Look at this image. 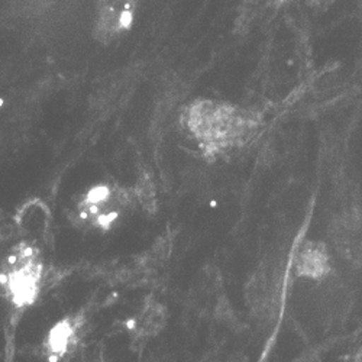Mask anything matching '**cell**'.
I'll list each match as a JSON object with an SVG mask.
<instances>
[{
    "label": "cell",
    "instance_id": "cell-1",
    "mask_svg": "<svg viewBox=\"0 0 362 362\" xmlns=\"http://www.w3.org/2000/svg\"><path fill=\"white\" fill-rule=\"evenodd\" d=\"M180 125L206 157L219 158L247 146L261 131V117L239 105L196 99L180 112Z\"/></svg>",
    "mask_w": 362,
    "mask_h": 362
},
{
    "label": "cell",
    "instance_id": "cell-2",
    "mask_svg": "<svg viewBox=\"0 0 362 362\" xmlns=\"http://www.w3.org/2000/svg\"><path fill=\"white\" fill-rule=\"evenodd\" d=\"M134 187L102 181L80 193L69 209L70 222L80 230L106 233L138 207Z\"/></svg>",
    "mask_w": 362,
    "mask_h": 362
},
{
    "label": "cell",
    "instance_id": "cell-3",
    "mask_svg": "<svg viewBox=\"0 0 362 362\" xmlns=\"http://www.w3.org/2000/svg\"><path fill=\"white\" fill-rule=\"evenodd\" d=\"M45 281V264L41 247L19 240L5 255L0 286L8 303L18 312L31 308L41 296Z\"/></svg>",
    "mask_w": 362,
    "mask_h": 362
},
{
    "label": "cell",
    "instance_id": "cell-4",
    "mask_svg": "<svg viewBox=\"0 0 362 362\" xmlns=\"http://www.w3.org/2000/svg\"><path fill=\"white\" fill-rule=\"evenodd\" d=\"M327 244L348 267L362 268V206L359 203H345L330 216Z\"/></svg>",
    "mask_w": 362,
    "mask_h": 362
},
{
    "label": "cell",
    "instance_id": "cell-5",
    "mask_svg": "<svg viewBox=\"0 0 362 362\" xmlns=\"http://www.w3.org/2000/svg\"><path fill=\"white\" fill-rule=\"evenodd\" d=\"M87 322V313L78 310L52 325L40 345L41 356L47 362H66L84 342Z\"/></svg>",
    "mask_w": 362,
    "mask_h": 362
},
{
    "label": "cell",
    "instance_id": "cell-6",
    "mask_svg": "<svg viewBox=\"0 0 362 362\" xmlns=\"http://www.w3.org/2000/svg\"><path fill=\"white\" fill-rule=\"evenodd\" d=\"M283 297V273L274 264H262L248 281L247 303L261 320L277 313Z\"/></svg>",
    "mask_w": 362,
    "mask_h": 362
},
{
    "label": "cell",
    "instance_id": "cell-7",
    "mask_svg": "<svg viewBox=\"0 0 362 362\" xmlns=\"http://www.w3.org/2000/svg\"><path fill=\"white\" fill-rule=\"evenodd\" d=\"M291 271L300 280L323 283L334 276V251L323 240H301L291 257Z\"/></svg>",
    "mask_w": 362,
    "mask_h": 362
},
{
    "label": "cell",
    "instance_id": "cell-8",
    "mask_svg": "<svg viewBox=\"0 0 362 362\" xmlns=\"http://www.w3.org/2000/svg\"><path fill=\"white\" fill-rule=\"evenodd\" d=\"M139 0H96L93 35L109 44L128 33L134 25Z\"/></svg>",
    "mask_w": 362,
    "mask_h": 362
},
{
    "label": "cell",
    "instance_id": "cell-9",
    "mask_svg": "<svg viewBox=\"0 0 362 362\" xmlns=\"http://www.w3.org/2000/svg\"><path fill=\"white\" fill-rule=\"evenodd\" d=\"M168 319L167 309L156 298H146L138 310L127 320L125 330L132 346H145L151 339L160 335Z\"/></svg>",
    "mask_w": 362,
    "mask_h": 362
},
{
    "label": "cell",
    "instance_id": "cell-10",
    "mask_svg": "<svg viewBox=\"0 0 362 362\" xmlns=\"http://www.w3.org/2000/svg\"><path fill=\"white\" fill-rule=\"evenodd\" d=\"M15 222L18 233L23 240H29L38 247L49 243L52 218L48 206L42 200H28L18 210Z\"/></svg>",
    "mask_w": 362,
    "mask_h": 362
},
{
    "label": "cell",
    "instance_id": "cell-11",
    "mask_svg": "<svg viewBox=\"0 0 362 362\" xmlns=\"http://www.w3.org/2000/svg\"><path fill=\"white\" fill-rule=\"evenodd\" d=\"M66 362H105L103 346L96 341H84Z\"/></svg>",
    "mask_w": 362,
    "mask_h": 362
},
{
    "label": "cell",
    "instance_id": "cell-12",
    "mask_svg": "<svg viewBox=\"0 0 362 362\" xmlns=\"http://www.w3.org/2000/svg\"><path fill=\"white\" fill-rule=\"evenodd\" d=\"M344 362H362V345L354 349L345 359Z\"/></svg>",
    "mask_w": 362,
    "mask_h": 362
}]
</instances>
